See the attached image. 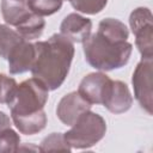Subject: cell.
<instances>
[{
  "instance_id": "6da1fadb",
  "label": "cell",
  "mask_w": 153,
  "mask_h": 153,
  "mask_svg": "<svg viewBox=\"0 0 153 153\" xmlns=\"http://www.w3.org/2000/svg\"><path fill=\"white\" fill-rule=\"evenodd\" d=\"M48 88L36 78H30L17 85L7 106L17 129L24 135H35L47 124L44 105L48 100Z\"/></svg>"
},
{
  "instance_id": "e0dca14e",
  "label": "cell",
  "mask_w": 153,
  "mask_h": 153,
  "mask_svg": "<svg viewBox=\"0 0 153 153\" xmlns=\"http://www.w3.org/2000/svg\"><path fill=\"white\" fill-rule=\"evenodd\" d=\"M41 152H54V151H63V152H71L72 147L67 143L63 133H51L50 135L45 136L41 145H39Z\"/></svg>"
},
{
  "instance_id": "7c38bea8",
  "label": "cell",
  "mask_w": 153,
  "mask_h": 153,
  "mask_svg": "<svg viewBox=\"0 0 153 153\" xmlns=\"http://www.w3.org/2000/svg\"><path fill=\"white\" fill-rule=\"evenodd\" d=\"M30 12L25 0H1L2 18L8 25L17 26L30 14Z\"/></svg>"
},
{
  "instance_id": "4fadbf2b",
  "label": "cell",
  "mask_w": 153,
  "mask_h": 153,
  "mask_svg": "<svg viewBox=\"0 0 153 153\" xmlns=\"http://www.w3.org/2000/svg\"><path fill=\"white\" fill-rule=\"evenodd\" d=\"M45 27V20L32 12L16 26V31L26 41L39 38Z\"/></svg>"
},
{
  "instance_id": "d6986e66",
  "label": "cell",
  "mask_w": 153,
  "mask_h": 153,
  "mask_svg": "<svg viewBox=\"0 0 153 153\" xmlns=\"http://www.w3.org/2000/svg\"><path fill=\"white\" fill-rule=\"evenodd\" d=\"M69 2L78 12L85 14H96L104 10L108 0H69Z\"/></svg>"
},
{
  "instance_id": "ffe728a7",
  "label": "cell",
  "mask_w": 153,
  "mask_h": 153,
  "mask_svg": "<svg viewBox=\"0 0 153 153\" xmlns=\"http://www.w3.org/2000/svg\"><path fill=\"white\" fill-rule=\"evenodd\" d=\"M17 81L7 76L6 74H0V104H7L17 87Z\"/></svg>"
},
{
  "instance_id": "ba28073f",
  "label": "cell",
  "mask_w": 153,
  "mask_h": 153,
  "mask_svg": "<svg viewBox=\"0 0 153 153\" xmlns=\"http://www.w3.org/2000/svg\"><path fill=\"white\" fill-rule=\"evenodd\" d=\"M87 110H91V104L85 100L78 91H74L60 99L56 108V115L63 124L73 126L76 118Z\"/></svg>"
},
{
  "instance_id": "603a6c76",
  "label": "cell",
  "mask_w": 153,
  "mask_h": 153,
  "mask_svg": "<svg viewBox=\"0 0 153 153\" xmlns=\"http://www.w3.org/2000/svg\"><path fill=\"white\" fill-rule=\"evenodd\" d=\"M25 1H26V0H25Z\"/></svg>"
},
{
  "instance_id": "8992f818",
  "label": "cell",
  "mask_w": 153,
  "mask_h": 153,
  "mask_svg": "<svg viewBox=\"0 0 153 153\" xmlns=\"http://www.w3.org/2000/svg\"><path fill=\"white\" fill-rule=\"evenodd\" d=\"M152 59H141L134 69L131 84L134 88V97L140 106L148 114H153L152 100Z\"/></svg>"
},
{
  "instance_id": "52a82bcc",
  "label": "cell",
  "mask_w": 153,
  "mask_h": 153,
  "mask_svg": "<svg viewBox=\"0 0 153 153\" xmlns=\"http://www.w3.org/2000/svg\"><path fill=\"white\" fill-rule=\"evenodd\" d=\"M112 80L102 72L90 73L79 84V94L90 104H103Z\"/></svg>"
},
{
  "instance_id": "3957f363",
  "label": "cell",
  "mask_w": 153,
  "mask_h": 153,
  "mask_svg": "<svg viewBox=\"0 0 153 153\" xmlns=\"http://www.w3.org/2000/svg\"><path fill=\"white\" fill-rule=\"evenodd\" d=\"M85 60L98 71H112L124 67L131 55L133 45L97 31L82 42Z\"/></svg>"
},
{
  "instance_id": "30bf717a",
  "label": "cell",
  "mask_w": 153,
  "mask_h": 153,
  "mask_svg": "<svg viewBox=\"0 0 153 153\" xmlns=\"http://www.w3.org/2000/svg\"><path fill=\"white\" fill-rule=\"evenodd\" d=\"M92 30V22L78 13L66 16L60 25V33L73 43H82L88 38Z\"/></svg>"
},
{
  "instance_id": "8fae6325",
  "label": "cell",
  "mask_w": 153,
  "mask_h": 153,
  "mask_svg": "<svg viewBox=\"0 0 153 153\" xmlns=\"http://www.w3.org/2000/svg\"><path fill=\"white\" fill-rule=\"evenodd\" d=\"M133 96L128 86L120 80H112L102 105L112 114H123L131 108Z\"/></svg>"
},
{
  "instance_id": "5b68a950",
  "label": "cell",
  "mask_w": 153,
  "mask_h": 153,
  "mask_svg": "<svg viewBox=\"0 0 153 153\" xmlns=\"http://www.w3.org/2000/svg\"><path fill=\"white\" fill-rule=\"evenodd\" d=\"M129 25L135 35V45L142 59L153 57V16L149 8L137 7L129 16Z\"/></svg>"
},
{
  "instance_id": "9c48e42d",
  "label": "cell",
  "mask_w": 153,
  "mask_h": 153,
  "mask_svg": "<svg viewBox=\"0 0 153 153\" xmlns=\"http://www.w3.org/2000/svg\"><path fill=\"white\" fill-rule=\"evenodd\" d=\"M36 57V48L33 43L24 39L19 44H17L12 51L10 53L8 61V71L11 74H22L27 71H31L32 65Z\"/></svg>"
},
{
  "instance_id": "44dd1931",
  "label": "cell",
  "mask_w": 153,
  "mask_h": 153,
  "mask_svg": "<svg viewBox=\"0 0 153 153\" xmlns=\"http://www.w3.org/2000/svg\"><path fill=\"white\" fill-rule=\"evenodd\" d=\"M11 127V121H10V117L5 114V112H2V111H0V133L4 130V129H6V128H10Z\"/></svg>"
},
{
  "instance_id": "7402d4cb",
  "label": "cell",
  "mask_w": 153,
  "mask_h": 153,
  "mask_svg": "<svg viewBox=\"0 0 153 153\" xmlns=\"http://www.w3.org/2000/svg\"><path fill=\"white\" fill-rule=\"evenodd\" d=\"M62 1H69V0H62Z\"/></svg>"
},
{
  "instance_id": "2e32d148",
  "label": "cell",
  "mask_w": 153,
  "mask_h": 153,
  "mask_svg": "<svg viewBox=\"0 0 153 153\" xmlns=\"http://www.w3.org/2000/svg\"><path fill=\"white\" fill-rule=\"evenodd\" d=\"M62 0H26L29 10L37 16H51L60 11Z\"/></svg>"
},
{
  "instance_id": "277c9868",
  "label": "cell",
  "mask_w": 153,
  "mask_h": 153,
  "mask_svg": "<svg viewBox=\"0 0 153 153\" xmlns=\"http://www.w3.org/2000/svg\"><path fill=\"white\" fill-rule=\"evenodd\" d=\"M105 133V120L100 115L87 110L76 118L68 131L63 133V136L72 148L85 149L98 143Z\"/></svg>"
},
{
  "instance_id": "9a60e30c",
  "label": "cell",
  "mask_w": 153,
  "mask_h": 153,
  "mask_svg": "<svg viewBox=\"0 0 153 153\" xmlns=\"http://www.w3.org/2000/svg\"><path fill=\"white\" fill-rule=\"evenodd\" d=\"M98 31L118 41H127L129 37L128 27L121 20L115 18H105L100 20L98 24Z\"/></svg>"
},
{
  "instance_id": "5bb4252c",
  "label": "cell",
  "mask_w": 153,
  "mask_h": 153,
  "mask_svg": "<svg viewBox=\"0 0 153 153\" xmlns=\"http://www.w3.org/2000/svg\"><path fill=\"white\" fill-rule=\"evenodd\" d=\"M24 38L10 26L0 24V57L7 60L12 49L19 44Z\"/></svg>"
},
{
  "instance_id": "ac0fdd59",
  "label": "cell",
  "mask_w": 153,
  "mask_h": 153,
  "mask_svg": "<svg viewBox=\"0 0 153 153\" xmlns=\"http://www.w3.org/2000/svg\"><path fill=\"white\" fill-rule=\"evenodd\" d=\"M20 137L11 127L0 133V153H13L19 151Z\"/></svg>"
},
{
  "instance_id": "7a4b0ae2",
  "label": "cell",
  "mask_w": 153,
  "mask_h": 153,
  "mask_svg": "<svg viewBox=\"0 0 153 153\" xmlns=\"http://www.w3.org/2000/svg\"><path fill=\"white\" fill-rule=\"evenodd\" d=\"M33 44L36 57L31 74L42 81L49 91H54L63 84L68 75L74 57V44L61 33H54L48 41Z\"/></svg>"
}]
</instances>
